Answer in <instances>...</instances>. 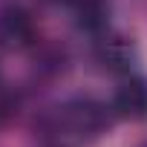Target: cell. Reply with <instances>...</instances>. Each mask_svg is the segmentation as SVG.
Segmentation results:
<instances>
[{
  "mask_svg": "<svg viewBox=\"0 0 147 147\" xmlns=\"http://www.w3.org/2000/svg\"><path fill=\"white\" fill-rule=\"evenodd\" d=\"M61 136H75L84 141L101 138L113 124V107L95 95H72L55 107Z\"/></svg>",
  "mask_w": 147,
  "mask_h": 147,
  "instance_id": "1",
  "label": "cell"
},
{
  "mask_svg": "<svg viewBox=\"0 0 147 147\" xmlns=\"http://www.w3.org/2000/svg\"><path fill=\"white\" fill-rule=\"evenodd\" d=\"M92 61L101 72L107 75H130L138 63V46L133 38L121 35V32H104L101 38H95V46H92Z\"/></svg>",
  "mask_w": 147,
  "mask_h": 147,
  "instance_id": "2",
  "label": "cell"
},
{
  "mask_svg": "<svg viewBox=\"0 0 147 147\" xmlns=\"http://www.w3.org/2000/svg\"><path fill=\"white\" fill-rule=\"evenodd\" d=\"M38 46V23L26 6H3L0 9V49L20 52Z\"/></svg>",
  "mask_w": 147,
  "mask_h": 147,
  "instance_id": "3",
  "label": "cell"
},
{
  "mask_svg": "<svg viewBox=\"0 0 147 147\" xmlns=\"http://www.w3.org/2000/svg\"><path fill=\"white\" fill-rule=\"evenodd\" d=\"M110 107L118 118H127V121H144L147 118V78L144 75H124L118 81V87L113 90V98H110Z\"/></svg>",
  "mask_w": 147,
  "mask_h": 147,
  "instance_id": "4",
  "label": "cell"
},
{
  "mask_svg": "<svg viewBox=\"0 0 147 147\" xmlns=\"http://www.w3.org/2000/svg\"><path fill=\"white\" fill-rule=\"evenodd\" d=\"M72 23L90 38H101L110 29V3L107 0H72Z\"/></svg>",
  "mask_w": 147,
  "mask_h": 147,
  "instance_id": "5",
  "label": "cell"
},
{
  "mask_svg": "<svg viewBox=\"0 0 147 147\" xmlns=\"http://www.w3.org/2000/svg\"><path fill=\"white\" fill-rule=\"evenodd\" d=\"M32 72L43 81H58L69 72V52L58 43H43L35 49L32 58Z\"/></svg>",
  "mask_w": 147,
  "mask_h": 147,
  "instance_id": "6",
  "label": "cell"
},
{
  "mask_svg": "<svg viewBox=\"0 0 147 147\" xmlns=\"http://www.w3.org/2000/svg\"><path fill=\"white\" fill-rule=\"evenodd\" d=\"M18 110H20V92L0 87V127L12 124L15 115H18Z\"/></svg>",
  "mask_w": 147,
  "mask_h": 147,
  "instance_id": "7",
  "label": "cell"
},
{
  "mask_svg": "<svg viewBox=\"0 0 147 147\" xmlns=\"http://www.w3.org/2000/svg\"><path fill=\"white\" fill-rule=\"evenodd\" d=\"M43 3H52V6H63V3H69V6H72V0H43Z\"/></svg>",
  "mask_w": 147,
  "mask_h": 147,
  "instance_id": "8",
  "label": "cell"
},
{
  "mask_svg": "<svg viewBox=\"0 0 147 147\" xmlns=\"http://www.w3.org/2000/svg\"><path fill=\"white\" fill-rule=\"evenodd\" d=\"M144 147H147V144H144Z\"/></svg>",
  "mask_w": 147,
  "mask_h": 147,
  "instance_id": "9",
  "label": "cell"
}]
</instances>
